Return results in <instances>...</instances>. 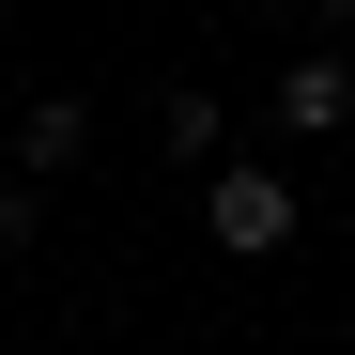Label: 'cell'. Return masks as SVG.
Returning a JSON list of instances; mask_svg holds the SVG:
<instances>
[{"instance_id":"obj_1","label":"cell","mask_w":355,"mask_h":355,"mask_svg":"<svg viewBox=\"0 0 355 355\" xmlns=\"http://www.w3.org/2000/svg\"><path fill=\"white\" fill-rule=\"evenodd\" d=\"M201 232H216L232 263H278L293 232H309V201H293L263 155H216V170H201Z\"/></svg>"},{"instance_id":"obj_2","label":"cell","mask_w":355,"mask_h":355,"mask_svg":"<svg viewBox=\"0 0 355 355\" xmlns=\"http://www.w3.org/2000/svg\"><path fill=\"white\" fill-rule=\"evenodd\" d=\"M263 124H278V139H340V124H355V46H340V31L293 46V62L263 78Z\"/></svg>"},{"instance_id":"obj_3","label":"cell","mask_w":355,"mask_h":355,"mask_svg":"<svg viewBox=\"0 0 355 355\" xmlns=\"http://www.w3.org/2000/svg\"><path fill=\"white\" fill-rule=\"evenodd\" d=\"M78 155H93V108H78V93H31V124H16V170L46 186V170H78Z\"/></svg>"},{"instance_id":"obj_4","label":"cell","mask_w":355,"mask_h":355,"mask_svg":"<svg viewBox=\"0 0 355 355\" xmlns=\"http://www.w3.org/2000/svg\"><path fill=\"white\" fill-rule=\"evenodd\" d=\"M155 139L186 155V170H216V155H232V108H216V93H170V108H155Z\"/></svg>"},{"instance_id":"obj_5","label":"cell","mask_w":355,"mask_h":355,"mask_svg":"<svg viewBox=\"0 0 355 355\" xmlns=\"http://www.w3.org/2000/svg\"><path fill=\"white\" fill-rule=\"evenodd\" d=\"M309 16H324V31H340V46H355V0H309Z\"/></svg>"}]
</instances>
